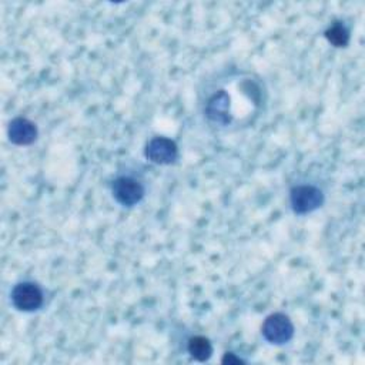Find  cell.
Listing matches in <instances>:
<instances>
[{
    "label": "cell",
    "mask_w": 365,
    "mask_h": 365,
    "mask_svg": "<svg viewBox=\"0 0 365 365\" xmlns=\"http://www.w3.org/2000/svg\"><path fill=\"white\" fill-rule=\"evenodd\" d=\"M325 202L324 191L314 184H298L289 190V207L297 215L319 210Z\"/></svg>",
    "instance_id": "cell-1"
},
{
    "label": "cell",
    "mask_w": 365,
    "mask_h": 365,
    "mask_svg": "<svg viewBox=\"0 0 365 365\" xmlns=\"http://www.w3.org/2000/svg\"><path fill=\"white\" fill-rule=\"evenodd\" d=\"M294 334L295 327L284 312L269 314L261 325V335L271 345H285L294 338Z\"/></svg>",
    "instance_id": "cell-2"
},
{
    "label": "cell",
    "mask_w": 365,
    "mask_h": 365,
    "mask_svg": "<svg viewBox=\"0 0 365 365\" xmlns=\"http://www.w3.org/2000/svg\"><path fill=\"white\" fill-rule=\"evenodd\" d=\"M204 114L212 125L225 127L234 120L232 114V100L227 90L220 88L214 91L204 104Z\"/></svg>",
    "instance_id": "cell-3"
},
{
    "label": "cell",
    "mask_w": 365,
    "mask_h": 365,
    "mask_svg": "<svg viewBox=\"0 0 365 365\" xmlns=\"http://www.w3.org/2000/svg\"><path fill=\"white\" fill-rule=\"evenodd\" d=\"M11 305L20 312H36L44 304V294L33 281L17 282L10 292Z\"/></svg>",
    "instance_id": "cell-4"
},
{
    "label": "cell",
    "mask_w": 365,
    "mask_h": 365,
    "mask_svg": "<svg viewBox=\"0 0 365 365\" xmlns=\"http://www.w3.org/2000/svg\"><path fill=\"white\" fill-rule=\"evenodd\" d=\"M111 195L121 207L131 208L143 201L145 187L140 180L131 175H118L111 182Z\"/></svg>",
    "instance_id": "cell-5"
},
{
    "label": "cell",
    "mask_w": 365,
    "mask_h": 365,
    "mask_svg": "<svg viewBox=\"0 0 365 365\" xmlns=\"http://www.w3.org/2000/svg\"><path fill=\"white\" fill-rule=\"evenodd\" d=\"M144 155L155 165H171L178 160V145L168 137L155 135L147 141Z\"/></svg>",
    "instance_id": "cell-6"
},
{
    "label": "cell",
    "mask_w": 365,
    "mask_h": 365,
    "mask_svg": "<svg viewBox=\"0 0 365 365\" xmlns=\"http://www.w3.org/2000/svg\"><path fill=\"white\" fill-rule=\"evenodd\" d=\"M7 137L14 145H30L37 140L38 128L31 120L26 117H16L7 125Z\"/></svg>",
    "instance_id": "cell-7"
},
{
    "label": "cell",
    "mask_w": 365,
    "mask_h": 365,
    "mask_svg": "<svg viewBox=\"0 0 365 365\" xmlns=\"http://www.w3.org/2000/svg\"><path fill=\"white\" fill-rule=\"evenodd\" d=\"M187 352L198 362H205L212 356L214 348L211 341L204 335H194L187 341Z\"/></svg>",
    "instance_id": "cell-8"
},
{
    "label": "cell",
    "mask_w": 365,
    "mask_h": 365,
    "mask_svg": "<svg viewBox=\"0 0 365 365\" xmlns=\"http://www.w3.org/2000/svg\"><path fill=\"white\" fill-rule=\"evenodd\" d=\"M324 37L329 44H332L336 48L346 47L351 40L349 29L342 21H334L329 24V27L324 31Z\"/></svg>",
    "instance_id": "cell-9"
},
{
    "label": "cell",
    "mask_w": 365,
    "mask_h": 365,
    "mask_svg": "<svg viewBox=\"0 0 365 365\" xmlns=\"http://www.w3.org/2000/svg\"><path fill=\"white\" fill-rule=\"evenodd\" d=\"M222 364H228V365H237V364H245V361L242 358H240L238 355H235L234 352H225L224 356L221 358Z\"/></svg>",
    "instance_id": "cell-10"
}]
</instances>
